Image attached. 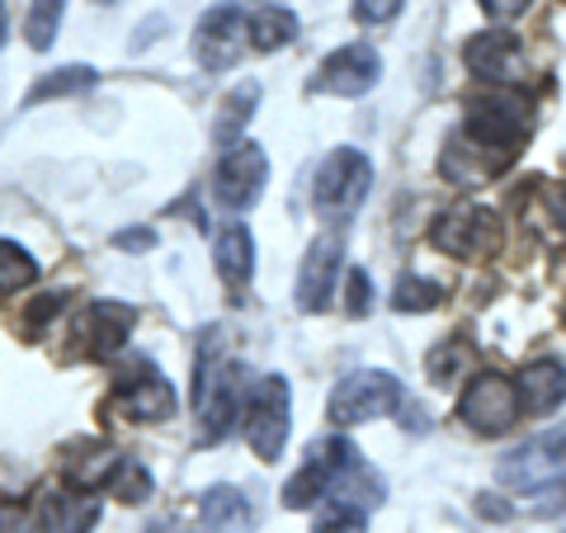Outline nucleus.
<instances>
[{"label": "nucleus", "mask_w": 566, "mask_h": 533, "mask_svg": "<svg viewBox=\"0 0 566 533\" xmlns=\"http://www.w3.org/2000/svg\"><path fill=\"white\" fill-rule=\"evenodd\" d=\"M241 364L227 359L218 345H208L203 335V349H199V368H193V411H199V425H203V439L218 443L232 420L241 411Z\"/></svg>", "instance_id": "obj_1"}, {"label": "nucleus", "mask_w": 566, "mask_h": 533, "mask_svg": "<svg viewBox=\"0 0 566 533\" xmlns=\"http://www.w3.org/2000/svg\"><path fill=\"white\" fill-rule=\"evenodd\" d=\"M368 185H374V161H368L359 147H335L326 161H322V170H316V180H312V208H316V218L345 227L354 212L364 208Z\"/></svg>", "instance_id": "obj_2"}, {"label": "nucleus", "mask_w": 566, "mask_h": 533, "mask_svg": "<svg viewBox=\"0 0 566 533\" xmlns=\"http://www.w3.org/2000/svg\"><path fill=\"white\" fill-rule=\"evenodd\" d=\"M241 430L260 463H279L293 430V387L283 373H264L241 406Z\"/></svg>", "instance_id": "obj_3"}, {"label": "nucleus", "mask_w": 566, "mask_h": 533, "mask_svg": "<svg viewBox=\"0 0 566 533\" xmlns=\"http://www.w3.org/2000/svg\"><path fill=\"white\" fill-rule=\"evenodd\" d=\"M528 118H534V104L524 95H515L510 85H491L486 95L468 100V137L482 151L520 147L524 133H528Z\"/></svg>", "instance_id": "obj_4"}, {"label": "nucleus", "mask_w": 566, "mask_h": 533, "mask_svg": "<svg viewBox=\"0 0 566 533\" xmlns=\"http://www.w3.org/2000/svg\"><path fill=\"white\" fill-rule=\"evenodd\" d=\"M397 406H406V393L392 373L382 368H359V373H345L335 383V393L326 401V416L340 425H364V420H378V416H392Z\"/></svg>", "instance_id": "obj_5"}, {"label": "nucleus", "mask_w": 566, "mask_h": 533, "mask_svg": "<svg viewBox=\"0 0 566 533\" xmlns=\"http://www.w3.org/2000/svg\"><path fill=\"white\" fill-rule=\"evenodd\" d=\"M264 185H270V156L255 142H237L212 170V203L227 212H245L260 203Z\"/></svg>", "instance_id": "obj_6"}, {"label": "nucleus", "mask_w": 566, "mask_h": 533, "mask_svg": "<svg viewBox=\"0 0 566 533\" xmlns=\"http://www.w3.org/2000/svg\"><path fill=\"white\" fill-rule=\"evenodd\" d=\"M354 458H359V449H354L349 439H340V435L316 439L307 449V458H303V468H297L289 477V487H283V505H289V510H312L316 501H326L331 487H335V477H340Z\"/></svg>", "instance_id": "obj_7"}, {"label": "nucleus", "mask_w": 566, "mask_h": 533, "mask_svg": "<svg viewBox=\"0 0 566 533\" xmlns=\"http://www.w3.org/2000/svg\"><path fill=\"white\" fill-rule=\"evenodd\" d=\"M458 420L468 425L472 435H505L510 425L520 420V393L515 383L501 378V373H476L458 397Z\"/></svg>", "instance_id": "obj_8"}, {"label": "nucleus", "mask_w": 566, "mask_h": 533, "mask_svg": "<svg viewBox=\"0 0 566 533\" xmlns=\"http://www.w3.org/2000/svg\"><path fill=\"white\" fill-rule=\"evenodd\" d=\"M245 43H251V14L241 6H212L193 24V58L203 71H232L245 58Z\"/></svg>", "instance_id": "obj_9"}, {"label": "nucleus", "mask_w": 566, "mask_h": 533, "mask_svg": "<svg viewBox=\"0 0 566 533\" xmlns=\"http://www.w3.org/2000/svg\"><path fill=\"white\" fill-rule=\"evenodd\" d=\"M430 245L453 255V260H482L501 245V218H495L491 208L463 203V208L444 212V218L430 227Z\"/></svg>", "instance_id": "obj_10"}, {"label": "nucleus", "mask_w": 566, "mask_h": 533, "mask_svg": "<svg viewBox=\"0 0 566 533\" xmlns=\"http://www.w3.org/2000/svg\"><path fill=\"white\" fill-rule=\"evenodd\" d=\"M378 81H382V58H378V48H374V43H345V48H335L322 66H316L312 91L340 95V100H359V95L374 91Z\"/></svg>", "instance_id": "obj_11"}, {"label": "nucleus", "mask_w": 566, "mask_h": 533, "mask_svg": "<svg viewBox=\"0 0 566 533\" xmlns=\"http://www.w3.org/2000/svg\"><path fill=\"white\" fill-rule=\"evenodd\" d=\"M114 406L128 420H142V425H156V420H170L175 416V387L161 368L151 359H137L123 378L114 383Z\"/></svg>", "instance_id": "obj_12"}, {"label": "nucleus", "mask_w": 566, "mask_h": 533, "mask_svg": "<svg viewBox=\"0 0 566 533\" xmlns=\"http://www.w3.org/2000/svg\"><path fill=\"white\" fill-rule=\"evenodd\" d=\"M340 264H345V237L331 232V237H316L307 245L303 264H297V307L303 312H322L331 293H335V279H340Z\"/></svg>", "instance_id": "obj_13"}, {"label": "nucleus", "mask_w": 566, "mask_h": 533, "mask_svg": "<svg viewBox=\"0 0 566 533\" xmlns=\"http://www.w3.org/2000/svg\"><path fill=\"white\" fill-rule=\"evenodd\" d=\"M133 307H123V302H91L81 316H76V331H71V341L85 345L91 359H114V354L128 345L133 335Z\"/></svg>", "instance_id": "obj_14"}, {"label": "nucleus", "mask_w": 566, "mask_h": 533, "mask_svg": "<svg viewBox=\"0 0 566 533\" xmlns=\"http://www.w3.org/2000/svg\"><path fill=\"white\" fill-rule=\"evenodd\" d=\"M33 514L43 533H91L99 524V495L81 487H43Z\"/></svg>", "instance_id": "obj_15"}, {"label": "nucleus", "mask_w": 566, "mask_h": 533, "mask_svg": "<svg viewBox=\"0 0 566 533\" xmlns=\"http://www.w3.org/2000/svg\"><path fill=\"white\" fill-rule=\"evenodd\" d=\"M520 416H553L566 401V364L562 359H534L515 373Z\"/></svg>", "instance_id": "obj_16"}, {"label": "nucleus", "mask_w": 566, "mask_h": 533, "mask_svg": "<svg viewBox=\"0 0 566 533\" xmlns=\"http://www.w3.org/2000/svg\"><path fill=\"white\" fill-rule=\"evenodd\" d=\"M463 62L476 81L486 85H510V71L520 62V39L505 29H486V33H472L468 48H463Z\"/></svg>", "instance_id": "obj_17"}, {"label": "nucleus", "mask_w": 566, "mask_h": 533, "mask_svg": "<svg viewBox=\"0 0 566 533\" xmlns=\"http://www.w3.org/2000/svg\"><path fill=\"white\" fill-rule=\"evenodd\" d=\"M118 468H123V458L109 449V443H95V439L71 443L66 458H62V477H66V487H81V491H99V487H109Z\"/></svg>", "instance_id": "obj_18"}, {"label": "nucleus", "mask_w": 566, "mask_h": 533, "mask_svg": "<svg viewBox=\"0 0 566 533\" xmlns=\"http://www.w3.org/2000/svg\"><path fill=\"white\" fill-rule=\"evenodd\" d=\"M199 514L208 533H255V520H260L251 495L237 487H208L199 501Z\"/></svg>", "instance_id": "obj_19"}, {"label": "nucleus", "mask_w": 566, "mask_h": 533, "mask_svg": "<svg viewBox=\"0 0 566 533\" xmlns=\"http://www.w3.org/2000/svg\"><path fill=\"white\" fill-rule=\"evenodd\" d=\"M212 264H218V274L227 289H245V283L255 279V241L245 232L241 222H227L218 237H212Z\"/></svg>", "instance_id": "obj_20"}, {"label": "nucleus", "mask_w": 566, "mask_h": 533, "mask_svg": "<svg viewBox=\"0 0 566 533\" xmlns=\"http://www.w3.org/2000/svg\"><path fill=\"white\" fill-rule=\"evenodd\" d=\"M260 109V81H241L237 91H227L218 114H212V142H222V147H237L245 137V123L255 118Z\"/></svg>", "instance_id": "obj_21"}, {"label": "nucleus", "mask_w": 566, "mask_h": 533, "mask_svg": "<svg viewBox=\"0 0 566 533\" xmlns=\"http://www.w3.org/2000/svg\"><path fill=\"white\" fill-rule=\"evenodd\" d=\"M99 71L95 66H62V71H48V76H39V85L24 95V109H33V104H48V100H66V95H85L95 91Z\"/></svg>", "instance_id": "obj_22"}, {"label": "nucleus", "mask_w": 566, "mask_h": 533, "mask_svg": "<svg viewBox=\"0 0 566 533\" xmlns=\"http://www.w3.org/2000/svg\"><path fill=\"white\" fill-rule=\"evenodd\" d=\"M444 297H449V289H444V283L424 279V274H416V270L397 274V283H392V307H397V312H406V316L434 312V307H439V302H444Z\"/></svg>", "instance_id": "obj_23"}, {"label": "nucleus", "mask_w": 566, "mask_h": 533, "mask_svg": "<svg viewBox=\"0 0 566 533\" xmlns=\"http://www.w3.org/2000/svg\"><path fill=\"white\" fill-rule=\"evenodd\" d=\"M297 39V20H293V10H283V6H264L251 14V48L255 52H279V48H289Z\"/></svg>", "instance_id": "obj_24"}, {"label": "nucleus", "mask_w": 566, "mask_h": 533, "mask_svg": "<svg viewBox=\"0 0 566 533\" xmlns=\"http://www.w3.org/2000/svg\"><path fill=\"white\" fill-rule=\"evenodd\" d=\"M62 14H66V0H29L24 39H29V48H33V52H48L52 43H57Z\"/></svg>", "instance_id": "obj_25"}, {"label": "nucleus", "mask_w": 566, "mask_h": 533, "mask_svg": "<svg viewBox=\"0 0 566 533\" xmlns=\"http://www.w3.org/2000/svg\"><path fill=\"white\" fill-rule=\"evenodd\" d=\"M39 279V260H33L20 241L0 237V293H20Z\"/></svg>", "instance_id": "obj_26"}, {"label": "nucleus", "mask_w": 566, "mask_h": 533, "mask_svg": "<svg viewBox=\"0 0 566 533\" xmlns=\"http://www.w3.org/2000/svg\"><path fill=\"white\" fill-rule=\"evenodd\" d=\"M109 491L118 495L123 505H142V501H151V472L142 468V463H133V458H123V468L114 472Z\"/></svg>", "instance_id": "obj_27"}, {"label": "nucleus", "mask_w": 566, "mask_h": 533, "mask_svg": "<svg viewBox=\"0 0 566 533\" xmlns=\"http://www.w3.org/2000/svg\"><path fill=\"white\" fill-rule=\"evenodd\" d=\"M463 364H468V345H458V341H444V345L430 354V359H424V368H430L434 383H458Z\"/></svg>", "instance_id": "obj_28"}, {"label": "nucleus", "mask_w": 566, "mask_h": 533, "mask_svg": "<svg viewBox=\"0 0 566 533\" xmlns=\"http://www.w3.org/2000/svg\"><path fill=\"white\" fill-rule=\"evenodd\" d=\"M345 312L349 316H368V312H374V279H368V270H349Z\"/></svg>", "instance_id": "obj_29"}, {"label": "nucleus", "mask_w": 566, "mask_h": 533, "mask_svg": "<svg viewBox=\"0 0 566 533\" xmlns=\"http://www.w3.org/2000/svg\"><path fill=\"white\" fill-rule=\"evenodd\" d=\"M0 533H43V529H39V514H29L20 501L0 495Z\"/></svg>", "instance_id": "obj_30"}, {"label": "nucleus", "mask_w": 566, "mask_h": 533, "mask_svg": "<svg viewBox=\"0 0 566 533\" xmlns=\"http://www.w3.org/2000/svg\"><path fill=\"white\" fill-rule=\"evenodd\" d=\"M401 14V0H354V20L359 24H387Z\"/></svg>", "instance_id": "obj_31"}, {"label": "nucleus", "mask_w": 566, "mask_h": 533, "mask_svg": "<svg viewBox=\"0 0 566 533\" xmlns=\"http://www.w3.org/2000/svg\"><path fill=\"white\" fill-rule=\"evenodd\" d=\"M482 6V14L486 20H495V24H505V20H515V14H524L534 0H476Z\"/></svg>", "instance_id": "obj_32"}, {"label": "nucleus", "mask_w": 566, "mask_h": 533, "mask_svg": "<svg viewBox=\"0 0 566 533\" xmlns=\"http://www.w3.org/2000/svg\"><path fill=\"white\" fill-rule=\"evenodd\" d=\"M316 533H364V514L359 510H335L331 520L316 524Z\"/></svg>", "instance_id": "obj_33"}, {"label": "nucleus", "mask_w": 566, "mask_h": 533, "mask_svg": "<svg viewBox=\"0 0 566 533\" xmlns=\"http://www.w3.org/2000/svg\"><path fill=\"white\" fill-rule=\"evenodd\" d=\"M62 302H66V293H43V297L29 307V331H39L43 322H52V316L62 312Z\"/></svg>", "instance_id": "obj_34"}, {"label": "nucleus", "mask_w": 566, "mask_h": 533, "mask_svg": "<svg viewBox=\"0 0 566 533\" xmlns=\"http://www.w3.org/2000/svg\"><path fill=\"white\" fill-rule=\"evenodd\" d=\"M114 245H118V251H151L156 232H151V227H128V232L114 237Z\"/></svg>", "instance_id": "obj_35"}, {"label": "nucleus", "mask_w": 566, "mask_h": 533, "mask_svg": "<svg viewBox=\"0 0 566 533\" xmlns=\"http://www.w3.org/2000/svg\"><path fill=\"white\" fill-rule=\"evenodd\" d=\"M547 212L566 227V185H557V189H547Z\"/></svg>", "instance_id": "obj_36"}, {"label": "nucleus", "mask_w": 566, "mask_h": 533, "mask_svg": "<svg viewBox=\"0 0 566 533\" xmlns=\"http://www.w3.org/2000/svg\"><path fill=\"white\" fill-rule=\"evenodd\" d=\"M476 510H482V514H491V520H510V514H515V510H510V505H501V501H491V495H482V501H476Z\"/></svg>", "instance_id": "obj_37"}, {"label": "nucleus", "mask_w": 566, "mask_h": 533, "mask_svg": "<svg viewBox=\"0 0 566 533\" xmlns=\"http://www.w3.org/2000/svg\"><path fill=\"white\" fill-rule=\"evenodd\" d=\"M10 39V10H6V0H0V48H6Z\"/></svg>", "instance_id": "obj_38"}, {"label": "nucleus", "mask_w": 566, "mask_h": 533, "mask_svg": "<svg viewBox=\"0 0 566 533\" xmlns=\"http://www.w3.org/2000/svg\"><path fill=\"white\" fill-rule=\"evenodd\" d=\"M95 6H118V0H95Z\"/></svg>", "instance_id": "obj_39"}]
</instances>
